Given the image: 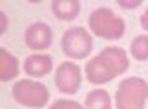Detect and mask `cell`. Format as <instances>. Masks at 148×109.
<instances>
[{"label":"cell","mask_w":148,"mask_h":109,"mask_svg":"<svg viewBox=\"0 0 148 109\" xmlns=\"http://www.w3.org/2000/svg\"><path fill=\"white\" fill-rule=\"evenodd\" d=\"M89 30L96 37L115 41L124 35L126 22L109 7H96L89 15Z\"/></svg>","instance_id":"1"},{"label":"cell","mask_w":148,"mask_h":109,"mask_svg":"<svg viewBox=\"0 0 148 109\" xmlns=\"http://www.w3.org/2000/svg\"><path fill=\"white\" fill-rule=\"evenodd\" d=\"M85 109H111V96L104 89H95L85 96Z\"/></svg>","instance_id":"12"},{"label":"cell","mask_w":148,"mask_h":109,"mask_svg":"<svg viewBox=\"0 0 148 109\" xmlns=\"http://www.w3.org/2000/svg\"><path fill=\"white\" fill-rule=\"evenodd\" d=\"M148 100V83L143 78H126L119 83L115 93V107L117 109H145Z\"/></svg>","instance_id":"2"},{"label":"cell","mask_w":148,"mask_h":109,"mask_svg":"<svg viewBox=\"0 0 148 109\" xmlns=\"http://www.w3.org/2000/svg\"><path fill=\"white\" fill-rule=\"evenodd\" d=\"M141 26H143V30L148 31V10L141 15Z\"/></svg>","instance_id":"17"},{"label":"cell","mask_w":148,"mask_h":109,"mask_svg":"<svg viewBox=\"0 0 148 109\" xmlns=\"http://www.w3.org/2000/svg\"><path fill=\"white\" fill-rule=\"evenodd\" d=\"M8 31V17L4 11H0V35Z\"/></svg>","instance_id":"16"},{"label":"cell","mask_w":148,"mask_h":109,"mask_svg":"<svg viewBox=\"0 0 148 109\" xmlns=\"http://www.w3.org/2000/svg\"><path fill=\"white\" fill-rule=\"evenodd\" d=\"M98 56L104 59V63L111 69V72H113L115 76L124 74V72L128 70V67H130L128 54L124 52L122 48H119V46H108V48L102 50Z\"/></svg>","instance_id":"7"},{"label":"cell","mask_w":148,"mask_h":109,"mask_svg":"<svg viewBox=\"0 0 148 109\" xmlns=\"http://www.w3.org/2000/svg\"><path fill=\"white\" fill-rule=\"evenodd\" d=\"M130 54L135 61H148V35H137L130 43Z\"/></svg>","instance_id":"13"},{"label":"cell","mask_w":148,"mask_h":109,"mask_svg":"<svg viewBox=\"0 0 148 109\" xmlns=\"http://www.w3.org/2000/svg\"><path fill=\"white\" fill-rule=\"evenodd\" d=\"M54 83L59 89V93H65V94L78 93V89L82 85V69L72 61L61 63L56 70Z\"/></svg>","instance_id":"5"},{"label":"cell","mask_w":148,"mask_h":109,"mask_svg":"<svg viewBox=\"0 0 148 109\" xmlns=\"http://www.w3.org/2000/svg\"><path fill=\"white\" fill-rule=\"evenodd\" d=\"M18 74V59L8 52L6 48H0V80L9 81Z\"/></svg>","instance_id":"11"},{"label":"cell","mask_w":148,"mask_h":109,"mask_svg":"<svg viewBox=\"0 0 148 109\" xmlns=\"http://www.w3.org/2000/svg\"><path fill=\"white\" fill-rule=\"evenodd\" d=\"M52 13L61 20H72L80 15V2H76V0H56V2H52Z\"/></svg>","instance_id":"10"},{"label":"cell","mask_w":148,"mask_h":109,"mask_svg":"<svg viewBox=\"0 0 148 109\" xmlns=\"http://www.w3.org/2000/svg\"><path fill=\"white\" fill-rule=\"evenodd\" d=\"M61 48L65 56H69L71 59H85L92 50V39L85 28L74 26L63 33Z\"/></svg>","instance_id":"4"},{"label":"cell","mask_w":148,"mask_h":109,"mask_svg":"<svg viewBox=\"0 0 148 109\" xmlns=\"http://www.w3.org/2000/svg\"><path fill=\"white\" fill-rule=\"evenodd\" d=\"M50 98V93L45 83L35 80H18L13 87V100L24 107H45Z\"/></svg>","instance_id":"3"},{"label":"cell","mask_w":148,"mask_h":109,"mask_svg":"<svg viewBox=\"0 0 148 109\" xmlns=\"http://www.w3.org/2000/svg\"><path fill=\"white\" fill-rule=\"evenodd\" d=\"M48 109H85V107L74 102V100H56Z\"/></svg>","instance_id":"14"},{"label":"cell","mask_w":148,"mask_h":109,"mask_svg":"<svg viewBox=\"0 0 148 109\" xmlns=\"http://www.w3.org/2000/svg\"><path fill=\"white\" fill-rule=\"evenodd\" d=\"M54 67V59L48 54H32L24 61V72L32 78H43L50 74Z\"/></svg>","instance_id":"8"},{"label":"cell","mask_w":148,"mask_h":109,"mask_svg":"<svg viewBox=\"0 0 148 109\" xmlns=\"http://www.w3.org/2000/svg\"><path fill=\"white\" fill-rule=\"evenodd\" d=\"M54 33L46 22H34L30 24L24 31V43L30 50L41 52V50H48L52 46Z\"/></svg>","instance_id":"6"},{"label":"cell","mask_w":148,"mask_h":109,"mask_svg":"<svg viewBox=\"0 0 148 109\" xmlns=\"http://www.w3.org/2000/svg\"><path fill=\"white\" fill-rule=\"evenodd\" d=\"M85 76L87 80L91 81L92 85H102V83H108L115 78V74L111 72V69L104 63L100 56L92 57L91 61L85 63Z\"/></svg>","instance_id":"9"},{"label":"cell","mask_w":148,"mask_h":109,"mask_svg":"<svg viewBox=\"0 0 148 109\" xmlns=\"http://www.w3.org/2000/svg\"><path fill=\"white\" fill-rule=\"evenodd\" d=\"M120 7H124V10H135V7L141 6V0H122V2H119Z\"/></svg>","instance_id":"15"}]
</instances>
